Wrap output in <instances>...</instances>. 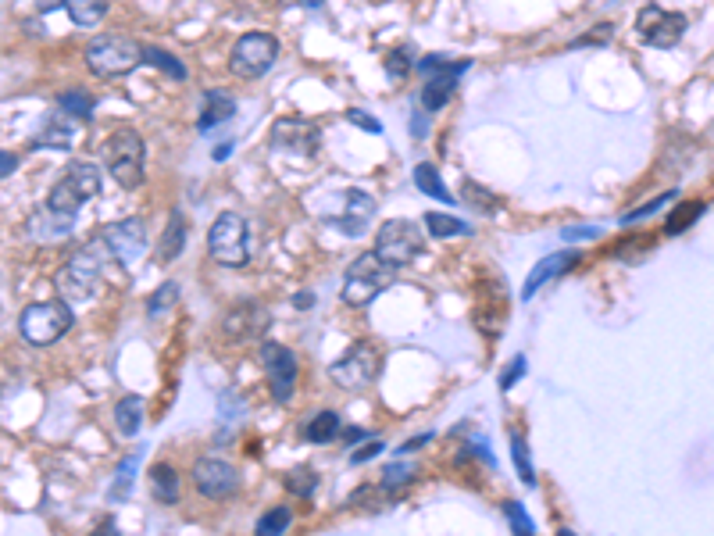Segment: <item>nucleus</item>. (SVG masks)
<instances>
[{
  "label": "nucleus",
  "mask_w": 714,
  "mask_h": 536,
  "mask_svg": "<svg viewBox=\"0 0 714 536\" xmlns=\"http://www.w3.org/2000/svg\"><path fill=\"white\" fill-rule=\"evenodd\" d=\"M108 261H115L104 247V240H93L90 247L75 254L72 261L58 268V276H54V286H58V297L65 304H86L93 294L100 290V276H104V268Z\"/></svg>",
  "instance_id": "obj_1"
},
{
  "label": "nucleus",
  "mask_w": 714,
  "mask_h": 536,
  "mask_svg": "<svg viewBox=\"0 0 714 536\" xmlns=\"http://www.w3.org/2000/svg\"><path fill=\"white\" fill-rule=\"evenodd\" d=\"M143 65V43L122 33H104L86 43V68L100 79H122Z\"/></svg>",
  "instance_id": "obj_2"
},
{
  "label": "nucleus",
  "mask_w": 714,
  "mask_h": 536,
  "mask_svg": "<svg viewBox=\"0 0 714 536\" xmlns=\"http://www.w3.org/2000/svg\"><path fill=\"white\" fill-rule=\"evenodd\" d=\"M393 279H397V268L386 265L375 251L361 254L357 261H350L347 276H343V304L368 308L382 290H390Z\"/></svg>",
  "instance_id": "obj_3"
},
{
  "label": "nucleus",
  "mask_w": 714,
  "mask_h": 536,
  "mask_svg": "<svg viewBox=\"0 0 714 536\" xmlns=\"http://www.w3.org/2000/svg\"><path fill=\"white\" fill-rule=\"evenodd\" d=\"M143 154H147L143 151V136L129 126L115 129L100 147V161H104V168L122 190H136L143 183Z\"/></svg>",
  "instance_id": "obj_4"
},
{
  "label": "nucleus",
  "mask_w": 714,
  "mask_h": 536,
  "mask_svg": "<svg viewBox=\"0 0 714 536\" xmlns=\"http://www.w3.org/2000/svg\"><path fill=\"white\" fill-rule=\"evenodd\" d=\"M72 322H75L72 304L54 297V301L29 304V308L22 311V319H18V333H22V340L29 347H50L72 329Z\"/></svg>",
  "instance_id": "obj_5"
},
{
  "label": "nucleus",
  "mask_w": 714,
  "mask_h": 536,
  "mask_svg": "<svg viewBox=\"0 0 714 536\" xmlns=\"http://www.w3.org/2000/svg\"><path fill=\"white\" fill-rule=\"evenodd\" d=\"M100 186H104V176H100V168L93 165V161H75V165L68 168L65 176H61L58 183L50 186L47 208H50V211H58V215H72V218H75L86 201H93V197H97Z\"/></svg>",
  "instance_id": "obj_6"
},
{
  "label": "nucleus",
  "mask_w": 714,
  "mask_h": 536,
  "mask_svg": "<svg viewBox=\"0 0 714 536\" xmlns=\"http://www.w3.org/2000/svg\"><path fill=\"white\" fill-rule=\"evenodd\" d=\"M208 254L225 268H243L250 261V226L236 211H225L208 229Z\"/></svg>",
  "instance_id": "obj_7"
},
{
  "label": "nucleus",
  "mask_w": 714,
  "mask_h": 536,
  "mask_svg": "<svg viewBox=\"0 0 714 536\" xmlns=\"http://www.w3.org/2000/svg\"><path fill=\"white\" fill-rule=\"evenodd\" d=\"M422 251H425V233L411 218H390V222L379 229V236H375V254L393 268L411 265Z\"/></svg>",
  "instance_id": "obj_8"
},
{
  "label": "nucleus",
  "mask_w": 714,
  "mask_h": 536,
  "mask_svg": "<svg viewBox=\"0 0 714 536\" xmlns=\"http://www.w3.org/2000/svg\"><path fill=\"white\" fill-rule=\"evenodd\" d=\"M279 61V40L272 33H243L229 54V68L240 79H261Z\"/></svg>",
  "instance_id": "obj_9"
},
{
  "label": "nucleus",
  "mask_w": 714,
  "mask_h": 536,
  "mask_svg": "<svg viewBox=\"0 0 714 536\" xmlns=\"http://www.w3.org/2000/svg\"><path fill=\"white\" fill-rule=\"evenodd\" d=\"M379 369H382L379 351H375L372 344H354L340 361H333L329 376H333V383L340 386V390L357 394V390H368V386L379 379Z\"/></svg>",
  "instance_id": "obj_10"
},
{
  "label": "nucleus",
  "mask_w": 714,
  "mask_h": 536,
  "mask_svg": "<svg viewBox=\"0 0 714 536\" xmlns=\"http://www.w3.org/2000/svg\"><path fill=\"white\" fill-rule=\"evenodd\" d=\"M100 240L108 247V254L115 258V265L133 268L136 261L147 254V226L140 218H122V222H111V226L100 229Z\"/></svg>",
  "instance_id": "obj_11"
},
{
  "label": "nucleus",
  "mask_w": 714,
  "mask_h": 536,
  "mask_svg": "<svg viewBox=\"0 0 714 536\" xmlns=\"http://www.w3.org/2000/svg\"><path fill=\"white\" fill-rule=\"evenodd\" d=\"M261 365L272 383L275 404H290L293 390H297V354L290 347L275 344V340H261Z\"/></svg>",
  "instance_id": "obj_12"
},
{
  "label": "nucleus",
  "mask_w": 714,
  "mask_h": 536,
  "mask_svg": "<svg viewBox=\"0 0 714 536\" xmlns=\"http://www.w3.org/2000/svg\"><path fill=\"white\" fill-rule=\"evenodd\" d=\"M193 486H197L200 497H208V501H225V497H233L240 490V472L229 465V461L215 458H197L193 461V472H190Z\"/></svg>",
  "instance_id": "obj_13"
},
{
  "label": "nucleus",
  "mask_w": 714,
  "mask_h": 536,
  "mask_svg": "<svg viewBox=\"0 0 714 536\" xmlns=\"http://www.w3.org/2000/svg\"><path fill=\"white\" fill-rule=\"evenodd\" d=\"M636 33L643 36V43L657 47V51H668L675 43L686 36V18L679 11H665L657 8V4H647L636 18Z\"/></svg>",
  "instance_id": "obj_14"
},
{
  "label": "nucleus",
  "mask_w": 714,
  "mask_h": 536,
  "mask_svg": "<svg viewBox=\"0 0 714 536\" xmlns=\"http://www.w3.org/2000/svg\"><path fill=\"white\" fill-rule=\"evenodd\" d=\"M272 151L293 154V158H311L318 151V129L308 118H279L272 126Z\"/></svg>",
  "instance_id": "obj_15"
},
{
  "label": "nucleus",
  "mask_w": 714,
  "mask_h": 536,
  "mask_svg": "<svg viewBox=\"0 0 714 536\" xmlns=\"http://www.w3.org/2000/svg\"><path fill=\"white\" fill-rule=\"evenodd\" d=\"M375 218V201L368 197V193L361 190H347L343 193V211H336V215H325L322 222L325 226L340 229L343 236H365L368 226H372Z\"/></svg>",
  "instance_id": "obj_16"
},
{
  "label": "nucleus",
  "mask_w": 714,
  "mask_h": 536,
  "mask_svg": "<svg viewBox=\"0 0 714 536\" xmlns=\"http://www.w3.org/2000/svg\"><path fill=\"white\" fill-rule=\"evenodd\" d=\"M468 68H472V61H447L440 72L425 76V86H422V111L425 115H436V111L447 108L450 93L457 90V79H461V72H468Z\"/></svg>",
  "instance_id": "obj_17"
},
{
  "label": "nucleus",
  "mask_w": 714,
  "mask_h": 536,
  "mask_svg": "<svg viewBox=\"0 0 714 536\" xmlns=\"http://www.w3.org/2000/svg\"><path fill=\"white\" fill-rule=\"evenodd\" d=\"M579 258H582V254L575 251V247H568V251H554V254H547V258H543L540 265H536V268H532V272H529V279H525V286H522V301H532V297L540 294L543 286L554 283L557 276H565L568 268L579 265Z\"/></svg>",
  "instance_id": "obj_18"
},
{
  "label": "nucleus",
  "mask_w": 714,
  "mask_h": 536,
  "mask_svg": "<svg viewBox=\"0 0 714 536\" xmlns=\"http://www.w3.org/2000/svg\"><path fill=\"white\" fill-rule=\"evenodd\" d=\"M268 311L261 308V304L247 301V304H236L229 315H225V333L233 336V340H258V336H265L268 329Z\"/></svg>",
  "instance_id": "obj_19"
},
{
  "label": "nucleus",
  "mask_w": 714,
  "mask_h": 536,
  "mask_svg": "<svg viewBox=\"0 0 714 536\" xmlns=\"http://www.w3.org/2000/svg\"><path fill=\"white\" fill-rule=\"evenodd\" d=\"M79 140V118H72L65 108L43 122V133L36 136V147H54V151H72V143Z\"/></svg>",
  "instance_id": "obj_20"
},
{
  "label": "nucleus",
  "mask_w": 714,
  "mask_h": 536,
  "mask_svg": "<svg viewBox=\"0 0 714 536\" xmlns=\"http://www.w3.org/2000/svg\"><path fill=\"white\" fill-rule=\"evenodd\" d=\"M72 229H75V218L72 215H58V211H50V208L29 218V236H33V240H43V243L65 240Z\"/></svg>",
  "instance_id": "obj_21"
},
{
  "label": "nucleus",
  "mask_w": 714,
  "mask_h": 536,
  "mask_svg": "<svg viewBox=\"0 0 714 536\" xmlns=\"http://www.w3.org/2000/svg\"><path fill=\"white\" fill-rule=\"evenodd\" d=\"M236 115V101L229 97V93L215 90V93H204V108H200V118H197V129H215L222 126V122H229V118Z\"/></svg>",
  "instance_id": "obj_22"
},
{
  "label": "nucleus",
  "mask_w": 714,
  "mask_h": 536,
  "mask_svg": "<svg viewBox=\"0 0 714 536\" xmlns=\"http://www.w3.org/2000/svg\"><path fill=\"white\" fill-rule=\"evenodd\" d=\"M186 233H190V226H186V218H183V211L175 208L172 215H168V226H165V233H161V243H158V258L165 261H175L179 254H183V247H186Z\"/></svg>",
  "instance_id": "obj_23"
},
{
  "label": "nucleus",
  "mask_w": 714,
  "mask_h": 536,
  "mask_svg": "<svg viewBox=\"0 0 714 536\" xmlns=\"http://www.w3.org/2000/svg\"><path fill=\"white\" fill-rule=\"evenodd\" d=\"M140 461H143V447H136V451L129 454V458L118 461L115 483H111V490H108V501H111V504L125 501V497L133 494V483H136V472H140Z\"/></svg>",
  "instance_id": "obj_24"
},
{
  "label": "nucleus",
  "mask_w": 714,
  "mask_h": 536,
  "mask_svg": "<svg viewBox=\"0 0 714 536\" xmlns=\"http://www.w3.org/2000/svg\"><path fill=\"white\" fill-rule=\"evenodd\" d=\"M150 490L161 504H179V472L168 465V461H158L150 469Z\"/></svg>",
  "instance_id": "obj_25"
},
{
  "label": "nucleus",
  "mask_w": 714,
  "mask_h": 536,
  "mask_svg": "<svg viewBox=\"0 0 714 536\" xmlns=\"http://www.w3.org/2000/svg\"><path fill=\"white\" fill-rule=\"evenodd\" d=\"M115 426L122 436H136L143 426V397L140 394H129V397H118L115 404Z\"/></svg>",
  "instance_id": "obj_26"
},
{
  "label": "nucleus",
  "mask_w": 714,
  "mask_h": 536,
  "mask_svg": "<svg viewBox=\"0 0 714 536\" xmlns=\"http://www.w3.org/2000/svg\"><path fill=\"white\" fill-rule=\"evenodd\" d=\"M340 429H343V422L336 411H318L315 419L304 426V440H308V444H329V440L340 436Z\"/></svg>",
  "instance_id": "obj_27"
},
{
  "label": "nucleus",
  "mask_w": 714,
  "mask_h": 536,
  "mask_svg": "<svg viewBox=\"0 0 714 536\" xmlns=\"http://www.w3.org/2000/svg\"><path fill=\"white\" fill-rule=\"evenodd\" d=\"M415 186H418V190H422V193H429L432 201L457 204V197L447 190V186H443L440 172H436V165H429V161H422V165L415 168Z\"/></svg>",
  "instance_id": "obj_28"
},
{
  "label": "nucleus",
  "mask_w": 714,
  "mask_h": 536,
  "mask_svg": "<svg viewBox=\"0 0 714 536\" xmlns=\"http://www.w3.org/2000/svg\"><path fill=\"white\" fill-rule=\"evenodd\" d=\"M65 11H68V18H72L75 26L90 29V26H97L100 18L108 15V0H65Z\"/></svg>",
  "instance_id": "obj_29"
},
{
  "label": "nucleus",
  "mask_w": 714,
  "mask_h": 536,
  "mask_svg": "<svg viewBox=\"0 0 714 536\" xmlns=\"http://www.w3.org/2000/svg\"><path fill=\"white\" fill-rule=\"evenodd\" d=\"M143 65H154V68H161L168 79H175V83H183L190 72H186V65L175 54H168V51H161V47H150V43H143Z\"/></svg>",
  "instance_id": "obj_30"
},
{
  "label": "nucleus",
  "mask_w": 714,
  "mask_h": 536,
  "mask_svg": "<svg viewBox=\"0 0 714 536\" xmlns=\"http://www.w3.org/2000/svg\"><path fill=\"white\" fill-rule=\"evenodd\" d=\"M425 229H429L436 240H447V236H468L472 226H468L465 218H454V215H443V211H429L425 215Z\"/></svg>",
  "instance_id": "obj_31"
},
{
  "label": "nucleus",
  "mask_w": 714,
  "mask_h": 536,
  "mask_svg": "<svg viewBox=\"0 0 714 536\" xmlns=\"http://www.w3.org/2000/svg\"><path fill=\"white\" fill-rule=\"evenodd\" d=\"M511 458H515L518 479H522L525 486H536V469H532L529 444H525V436L518 433V429H511Z\"/></svg>",
  "instance_id": "obj_32"
},
{
  "label": "nucleus",
  "mask_w": 714,
  "mask_h": 536,
  "mask_svg": "<svg viewBox=\"0 0 714 536\" xmlns=\"http://www.w3.org/2000/svg\"><path fill=\"white\" fill-rule=\"evenodd\" d=\"M58 108H65L72 118H79V122H90L93 118V97L86 90H68L58 97Z\"/></svg>",
  "instance_id": "obj_33"
},
{
  "label": "nucleus",
  "mask_w": 714,
  "mask_h": 536,
  "mask_svg": "<svg viewBox=\"0 0 714 536\" xmlns=\"http://www.w3.org/2000/svg\"><path fill=\"white\" fill-rule=\"evenodd\" d=\"M704 211H707V204H704V201H690V204H682V208L675 211V215L665 222V233H668V236H679V233H686V229H690L693 222H697V218L704 215Z\"/></svg>",
  "instance_id": "obj_34"
},
{
  "label": "nucleus",
  "mask_w": 714,
  "mask_h": 536,
  "mask_svg": "<svg viewBox=\"0 0 714 536\" xmlns=\"http://www.w3.org/2000/svg\"><path fill=\"white\" fill-rule=\"evenodd\" d=\"M418 479V465L415 461H393L390 469H386V476H382V490H400V486L415 483Z\"/></svg>",
  "instance_id": "obj_35"
},
{
  "label": "nucleus",
  "mask_w": 714,
  "mask_h": 536,
  "mask_svg": "<svg viewBox=\"0 0 714 536\" xmlns=\"http://www.w3.org/2000/svg\"><path fill=\"white\" fill-rule=\"evenodd\" d=\"M175 301H179V286H175V283H165L161 290H154V294H150L147 315H150V319H161V315H168V311H172Z\"/></svg>",
  "instance_id": "obj_36"
},
{
  "label": "nucleus",
  "mask_w": 714,
  "mask_h": 536,
  "mask_svg": "<svg viewBox=\"0 0 714 536\" xmlns=\"http://www.w3.org/2000/svg\"><path fill=\"white\" fill-rule=\"evenodd\" d=\"M290 522H293V511L290 508H272V511H265L258 519V533L261 536H279V533H286L290 529Z\"/></svg>",
  "instance_id": "obj_37"
},
{
  "label": "nucleus",
  "mask_w": 714,
  "mask_h": 536,
  "mask_svg": "<svg viewBox=\"0 0 714 536\" xmlns=\"http://www.w3.org/2000/svg\"><path fill=\"white\" fill-rule=\"evenodd\" d=\"M315 486H318V476L308 469V465H304V469L286 472V490H290V494L311 497V494H315Z\"/></svg>",
  "instance_id": "obj_38"
},
{
  "label": "nucleus",
  "mask_w": 714,
  "mask_h": 536,
  "mask_svg": "<svg viewBox=\"0 0 714 536\" xmlns=\"http://www.w3.org/2000/svg\"><path fill=\"white\" fill-rule=\"evenodd\" d=\"M675 201V190H665L661 197H654L650 204H643V208H636V211H629V215L622 218V226H636V222H643L647 215H654V211H661L665 204H672Z\"/></svg>",
  "instance_id": "obj_39"
},
{
  "label": "nucleus",
  "mask_w": 714,
  "mask_h": 536,
  "mask_svg": "<svg viewBox=\"0 0 714 536\" xmlns=\"http://www.w3.org/2000/svg\"><path fill=\"white\" fill-rule=\"evenodd\" d=\"M415 68V58H411V47H397L393 54H386V72L393 79H404L407 72Z\"/></svg>",
  "instance_id": "obj_40"
},
{
  "label": "nucleus",
  "mask_w": 714,
  "mask_h": 536,
  "mask_svg": "<svg viewBox=\"0 0 714 536\" xmlns=\"http://www.w3.org/2000/svg\"><path fill=\"white\" fill-rule=\"evenodd\" d=\"M504 515H507V522H511V533H518V536L536 533V526H532V519L525 515L522 504H518V501H507V504H504Z\"/></svg>",
  "instance_id": "obj_41"
},
{
  "label": "nucleus",
  "mask_w": 714,
  "mask_h": 536,
  "mask_svg": "<svg viewBox=\"0 0 714 536\" xmlns=\"http://www.w3.org/2000/svg\"><path fill=\"white\" fill-rule=\"evenodd\" d=\"M525 369H529V361H525V354H515V358L507 361L504 376H500V390H511V386H515L518 379L525 376Z\"/></svg>",
  "instance_id": "obj_42"
},
{
  "label": "nucleus",
  "mask_w": 714,
  "mask_h": 536,
  "mask_svg": "<svg viewBox=\"0 0 714 536\" xmlns=\"http://www.w3.org/2000/svg\"><path fill=\"white\" fill-rule=\"evenodd\" d=\"M218 408H222V419L225 422H236L243 415V408H247V404H243L240 397L233 394V390H225V394L218 397Z\"/></svg>",
  "instance_id": "obj_43"
},
{
  "label": "nucleus",
  "mask_w": 714,
  "mask_h": 536,
  "mask_svg": "<svg viewBox=\"0 0 714 536\" xmlns=\"http://www.w3.org/2000/svg\"><path fill=\"white\" fill-rule=\"evenodd\" d=\"M604 236V229L600 226H565L561 229V240L572 243V240H600Z\"/></svg>",
  "instance_id": "obj_44"
},
{
  "label": "nucleus",
  "mask_w": 714,
  "mask_h": 536,
  "mask_svg": "<svg viewBox=\"0 0 714 536\" xmlns=\"http://www.w3.org/2000/svg\"><path fill=\"white\" fill-rule=\"evenodd\" d=\"M386 451V444H382V440H368L365 447H361V451H350V465H365V461H372V458H379V454Z\"/></svg>",
  "instance_id": "obj_45"
},
{
  "label": "nucleus",
  "mask_w": 714,
  "mask_h": 536,
  "mask_svg": "<svg viewBox=\"0 0 714 536\" xmlns=\"http://www.w3.org/2000/svg\"><path fill=\"white\" fill-rule=\"evenodd\" d=\"M347 118H350V122H354V126H361V129H365V133H382V126H379V122H375V118L372 115H368V111H347Z\"/></svg>",
  "instance_id": "obj_46"
},
{
  "label": "nucleus",
  "mask_w": 714,
  "mask_h": 536,
  "mask_svg": "<svg viewBox=\"0 0 714 536\" xmlns=\"http://www.w3.org/2000/svg\"><path fill=\"white\" fill-rule=\"evenodd\" d=\"M411 136H418V140H425V136H429V118H425V111L411 115Z\"/></svg>",
  "instance_id": "obj_47"
},
{
  "label": "nucleus",
  "mask_w": 714,
  "mask_h": 536,
  "mask_svg": "<svg viewBox=\"0 0 714 536\" xmlns=\"http://www.w3.org/2000/svg\"><path fill=\"white\" fill-rule=\"evenodd\" d=\"M432 436H436V433H422V436H415V440H407V444H400V447H397V454H415L422 444H429Z\"/></svg>",
  "instance_id": "obj_48"
},
{
  "label": "nucleus",
  "mask_w": 714,
  "mask_h": 536,
  "mask_svg": "<svg viewBox=\"0 0 714 536\" xmlns=\"http://www.w3.org/2000/svg\"><path fill=\"white\" fill-rule=\"evenodd\" d=\"M18 168V158L11 151H0V179H8L11 172Z\"/></svg>",
  "instance_id": "obj_49"
},
{
  "label": "nucleus",
  "mask_w": 714,
  "mask_h": 536,
  "mask_svg": "<svg viewBox=\"0 0 714 536\" xmlns=\"http://www.w3.org/2000/svg\"><path fill=\"white\" fill-rule=\"evenodd\" d=\"M340 436L347 440V444H361V440H368L365 429H340Z\"/></svg>",
  "instance_id": "obj_50"
},
{
  "label": "nucleus",
  "mask_w": 714,
  "mask_h": 536,
  "mask_svg": "<svg viewBox=\"0 0 714 536\" xmlns=\"http://www.w3.org/2000/svg\"><path fill=\"white\" fill-rule=\"evenodd\" d=\"M58 8H65V0H36V11H40V15H50V11H58Z\"/></svg>",
  "instance_id": "obj_51"
},
{
  "label": "nucleus",
  "mask_w": 714,
  "mask_h": 536,
  "mask_svg": "<svg viewBox=\"0 0 714 536\" xmlns=\"http://www.w3.org/2000/svg\"><path fill=\"white\" fill-rule=\"evenodd\" d=\"M311 301H315V297H311V294H297V297H293V308L308 311V308H315V304H311Z\"/></svg>",
  "instance_id": "obj_52"
},
{
  "label": "nucleus",
  "mask_w": 714,
  "mask_h": 536,
  "mask_svg": "<svg viewBox=\"0 0 714 536\" xmlns=\"http://www.w3.org/2000/svg\"><path fill=\"white\" fill-rule=\"evenodd\" d=\"M233 154V143H222V147H215V161H225Z\"/></svg>",
  "instance_id": "obj_53"
},
{
  "label": "nucleus",
  "mask_w": 714,
  "mask_h": 536,
  "mask_svg": "<svg viewBox=\"0 0 714 536\" xmlns=\"http://www.w3.org/2000/svg\"><path fill=\"white\" fill-rule=\"evenodd\" d=\"M325 0H300V8H308V11H315V8H322Z\"/></svg>",
  "instance_id": "obj_54"
}]
</instances>
